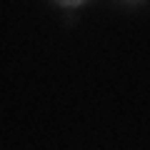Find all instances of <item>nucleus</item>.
Here are the masks:
<instances>
[{"instance_id": "nucleus-1", "label": "nucleus", "mask_w": 150, "mask_h": 150, "mask_svg": "<svg viewBox=\"0 0 150 150\" xmlns=\"http://www.w3.org/2000/svg\"><path fill=\"white\" fill-rule=\"evenodd\" d=\"M50 3H55L58 8H63V10H75V8L85 5L88 0H50Z\"/></svg>"}, {"instance_id": "nucleus-2", "label": "nucleus", "mask_w": 150, "mask_h": 150, "mask_svg": "<svg viewBox=\"0 0 150 150\" xmlns=\"http://www.w3.org/2000/svg\"><path fill=\"white\" fill-rule=\"evenodd\" d=\"M120 5H125V8H140V5H145L148 0H118Z\"/></svg>"}]
</instances>
